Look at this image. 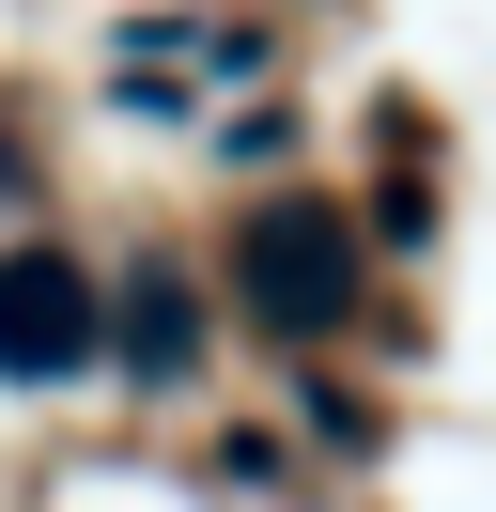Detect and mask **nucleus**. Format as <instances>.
Masks as SVG:
<instances>
[{
    "instance_id": "f257e3e1",
    "label": "nucleus",
    "mask_w": 496,
    "mask_h": 512,
    "mask_svg": "<svg viewBox=\"0 0 496 512\" xmlns=\"http://www.w3.org/2000/svg\"><path fill=\"white\" fill-rule=\"evenodd\" d=\"M248 295H264L279 342H310V326L357 311V233H341V202H264V218H248Z\"/></svg>"
},
{
    "instance_id": "f03ea898",
    "label": "nucleus",
    "mask_w": 496,
    "mask_h": 512,
    "mask_svg": "<svg viewBox=\"0 0 496 512\" xmlns=\"http://www.w3.org/2000/svg\"><path fill=\"white\" fill-rule=\"evenodd\" d=\"M93 342H109V311H93V280L62 249H0V373L47 388V373H93Z\"/></svg>"
},
{
    "instance_id": "7ed1b4c3",
    "label": "nucleus",
    "mask_w": 496,
    "mask_h": 512,
    "mask_svg": "<svg viewBox=\"0 0 496 512\" xmlns=\"http://www.w3.org/2000/svg\"><path fill=\"white\" fill-rule=\"evenodd\" d=\"M140 357H155V373L186 357V295H171V280H140Z\"/></svg>"
}]
</instances>
